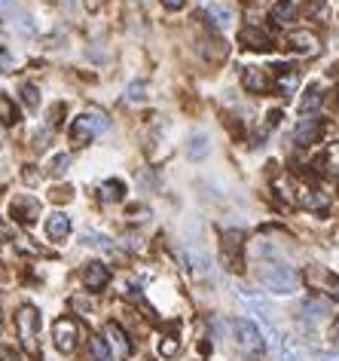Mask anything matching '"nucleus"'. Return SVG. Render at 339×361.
<instances>
[{
	"mask_svg": "<svg viewBox=\"0 0 339 361\" xmlns=\"http://www.w3.org/2000/svg\"><path fill=\"white\" fill-rule=\"evenodd\" d=\"M101 199L104 202H122V199H126V184H122L120 178L104 181L101 184Z\"/></svg>",
	"mask_w": 339,
	"mask_h": 361,
	"instance_id": "21",
	"label": "nucleus"
},
{
	"mask_svg": "<svg viewBox=\"0 0 339 361\" xmlns=\"http://www.w3.org/2000/svg\"><path fill=\"white\" fill-rule=\"evenodd\" d=\"M282 123V110H269L266 114V126H278Z\"/></svg>",
	"mask_w": 339,
	"mask_h": 361,
	"instance_id": "32",
	"label": "nucleus"
},
{
	"mask_svg": "<svg viewBox=\"0 0 339 361\" xmlns=\"http://www.w3.org/2000/svg\"><path fill=\"white\" fill-rule=\"evenodd\" d=\"M12 214H16V221H22V224H34L37 214H40V199H34V196H16V199L10 202Z\"/></svg>",
	"mask_w": 339,
	"mask_h": 361,
	"instance_id": "9",
	"label": "nucleus"
},
{
	"mask_svg": "<svg viewBox=\"0 0 339 361\" xmlns=\"http://www.w3.org/2000/svg\"><path fill=\"white\" fill-rule=\"evenodd\" d=\"M278 358L282 361H306L303 358V352L297 349V343H290V340H278Z\"/></svg>",
	"mask_w": 339,
	"mask_h": 361,
	"instance_id": "26",
	"label": "nucleus"
},
{
	"mask_svg": "<svg viewBox=\"0 0 339 361\" xmlns=\"http://www.w3.org/2000/svg\"><path fill=\"white\" fill-rule=\"evenodd\" d=\"M104 337H107L110 349H113L116 358H126L128 352H132V340H128V334L122 331L116 321H107V327H104Z\"/></svg>",
	"mask_w": 339,
	"mask_h": 361,
	"instance_id": "8",
	"label": "nucleus"
},
{
	"mask_svg": "<svg viewBox=\"0 0 339 361\" xmlns=\"http://www.w3.org/2000/svg\"><path fill=\"white\" fill-rule=\"evenodd\" d=\"M178 349H180V343L174 337H165L159 343V356H165V358H172V356H178Z\"/></svg>",
	"mask_w": 339,
	"mask_h": 361,
	"instance_id": "30",
	"label": "nucleus"
},
{
	"mask_svg": "<svg viewBox=\"0 0 339 361\" xmlns=\"http://www.w3.org/2000/svg\"><path fill=\"white\" fill-rule=\"evenodd\" d=\"M232 334H236L239 346H242V349H247L251 356L263 352V334H260V327L254 325V321H247V319H236V321H232Z\"/></svg>",
	"mask_w": 339,
	"mask_h": 361,
	"instance_id": "3",
	"label": "nucleus"
},
{
	"mask_svg": "<svg viewBox=\"0 0 339 361\" xmlns=\"http://www.w3.org/2000/svg\"><path fill=\"white\" fill-rule=\"evenodd\" d=\"M132 218H147V208H132Z\"/></svg>",
	"mask_w": 339,
	"mask_h": 361,
	"instance_id": "36",
	"label": "nucleus"
},
{
	"mask_svg": "<svg viewBox=\"0 0 339 361\" xmlns=\"http://www.w3.org/2000/svg\"><path fill=\"white\" fill-rule=\"evenodd\" d=\"M223 264L242 270V233H223Z\"/></svg>",
	"mask_w": 339,
	"mask_h": 361,
	"instance_id": "13",
	"label": "nucleus"
},
{
	"mask_svg": "<svg viewBox=\"0 0 339 361\" xmlns=\"http://www.w3.org/2000/svg\"><path fill=\"white\" fill-rule=\"evenodd\" d=\"M89 346H92L95 361H113V358H116L113 349H110V343H107L104 337H92V340H89Z\"/></svg>",
	"mask_w": 339,
	"mask_h": 361,
	"instance_id": "25",
	"label": "nucleus"
},
{
	"mask_svg": "<svg viewBox=\"0 0 339 361\" xmlns=\"http://www.w3.org/2000/svg\"><path fill=\"white\" fill-rule=\"evenodd\" d=\"M107 129H110V120L101 114V110H86V114L77 116L74 126H70V141L80 147V144H86L89 138L107 132Z\"/></svg>",
	"mask_w": 339,
	"mask_h": 361,
	"instance_id": "2",
	"label": "nucleus"
},
{
	"mask_svg": "<svg viewBox=\"0 0 339 361\" xmlns=\"http://www.w3.org/2000/svg\"><path fill=\"white\" fill-rule=\"evenodd\" d=\"M18 120H22V114H18L16 101H12L10 95H0V123H3V126H16Z\"/></svg>",
	"mask_w": 339,
	"mask_h": 361,
	"instance_id": "20",
	"label": "nucleus"
},
{
	"mask_svg": "<svg viewBox=\"0 0 339 361\" xmlns=\"http://www.w3.org/2000/svg\"><path fill=\"white\" fill-rule=\"evenodd\" d=\"M46 233H49V239H55V242H62L64 236L70 233V218L64 212H55V214H49L46 218Z\"/></svg>",
	"mask_w": 339,
	"mask_h": 361,
	"instance_id": "17",
	"label": "nucleus"
},
{
	"mask_svg": "<svg viewBox=\"0 0 339 361\" xmlns=\"http://www.w3.org/2000/svg\"><path fill=\"white\" fill-rule=\"evenodd\" d=\"M205 18L214 25V28H226V25H230V18H232V12L226 10L223 3H208L205 6Z\"/></svg>",
	"mask_w": 339,
	"mask_h": 361,
	"instance_id": "18",
	"label": "nucleus"
},
{
	"mask_svg": "<svg viewBox=\"0 0 339 361\" xmlns=\"http://www.w3.org/2000/svg\"><path fill=\"white\" fill-rule=\"evenodd\" d=\"M299 206L309 208V212H315V214H321V218L330 212V199L321 193V190H303V196H299Z\"/></svg>",
	"mask_w": 339,
	"mask_h": 361,
	"instance_id": "15",
	"label": "nucleus"
},
{
	"mask_svg": "<svg viewBox=\"0 0 339 361\" xmlns=\"http://www.w3.org/2000/svg\"><path fill=\"white\" fill-rule=\"evenodd\" d=\"M6 68H10V52L0 49V71H6Z\"/></svg>",
	"mask_w": 339,
	"mask_h": 361,
	"instance_id": "33",
	"label": "nucleus"
},
{
	"mask_svg": "<svg viewBox=\"0 0 339 361\" xmlns=\"http://www.w3.org/2000/svg\"><path fill=\"white\" fill-rule=\"evenodd\" d=\"M275 68V92L278 95H293L299 86V74L290 64H272Z\"/></svg>",
	"mask_w": 339,
	"mask_h": 361,
	"instance_id": "12",
	"label": "nucleus"
},
{
	"mask_svg": "<svg viewBox=\"0 0 339 361\" xmlns=\"http://www.w3.org/2000/svg\"><path fill=\"white\" fill-rule=\"evenodd\" d=\"M83 282H86L89 291H104L110 282V270L104 264H98V260H92V264H86V270H83Z\"/></svg>",
	"mask_w": 339,
	"mask_h": 361,
	"instance_id": "14",
	"label": "nucleus"
},
{
	"mask_svg": "<svg viewBox=\"0 0 339 361\" xmlns=\"http://www.w3.org/2000/svg\"><path fill=\"white\" fill-rule=\"evenodd\" d=\"M306 282L312 288H318V291H324L327 297H339V279L330 270H324V266H309L306 270Z\"/></svg>",
	"mask_w": 339,
	"mask_h": 361,
	"instance_id": "6",
	"label": "nucleus"
},
{
	"mask_svg": "<svg viewBox=\"0 0 339 361\" xmlns=\"http://www.w3.org/2000/svg\"><path fill=\"white\" fill-rule=\"evenodd\" d=\"M288 49L297 52V55H315L321 49V43H318V37L312 31H293L288 37Z\"/></svg>",
	"mask_w": 339,
	"mask_h": 361,
	"instance_id": "10",
	"label": "nucleus"
},
{
	"mask_svg": "<svg viewBox=\"0 0 339 361\" xmlns=\"http://www.w3.org/2000/svg\"><path fill=\"white\" fill-rule=\"evenodd\" d=\"M324 135V123L318 120V116H303V120L293 126V141L299 144V147H309V144L321 141Z\"/></svg>",
	"mask_w": 339,
	"mask_h": 361,
	"instance_id": "5",
	"label": "nucleus"
},
{
	"mask_svg": "<svg viewBox=\"0 0 339 361\" xmlns=\"http://www.w3.org/2000/svg\"><path fill=\"white\" fill-rule=\"evenodd\" d=\"M242 83H245L247 92H254V95H266V92H269V80H266V74L260 68H245Z\"/></svg>",
	"mask_w": 339,
	"mask_h": 361,
	"instance_id": "16",
	"label": "nucleus"
},
{
	"mask_svg": "<svg viewBox=\"0 0 339 361\" xmlns=\"http://www.w3.org/2000/svg\"><path fill=\"white\" fill-rule=\"evenodd\" d=\"M22 101L28 104L31 110H37V108H40V92H37L34 83H22Z\"/></svg>",
	"mask_w": 339,
	"mask_h": 361,
	"instance_id": "27",
	"label": "nucleus"
},
{
	"mask_svg": "<svg viewBox=\"0 0 339 361\" xmlns=\"http://www.w3.org/2000/svg\"><path fill=\"white\" fill-rule=\"evenodd\" d=\"M239 43L245 46V49H251V52H269L272 46V37L266 34V31H260V28H242V34H239Z\"/></svg>",
	"mask_w": 339,
	"mask_h": 361,
	"instance_id": "11",
	"label": "nucleus"
},
{
	"mask_svg": "<svg viewBox=\"0 0 339 361\" xmlns=\"http://www.w3.org/2000/svg\"><path fill=\"white\" fill-rule=\"evenodd\" d=\"M321 361H339V352H324Z\"/></svg>",
	"mask_w": 339,
	"mask_h": 361,
	"instance_id": "35",
	"label": "nucleus"
},
{
	"mask_svg": "<svg viewBox=\"0 0 339 361\" xmlns=\"http://www.w3.org/2000/svg\"><path fill=\"white\" fill-rule=\"evenodd\" d=\"M18 334H22V343L31 352H37V334H40V312L34 306H22L18 310Z\"/></svg>",
	"mask_w": 339,
	"mask_h": 361,
	"instance_id": "4",
	"label": "nucleus"
},
{
	"mask_svg": "<svg viewBox=\"0 0 339 361\" xmlns=\"http://www.w3.org/2000/svg\"><path fill=\"white\" fill-rule=\"evenodd\" d=\"M208 153H211V141L205 135H193L190 144H187V156L190 160H205Z\"/></svg>",
	"mask_w": 339,
	"mask_h": 361,
	"instance_id": "22",
	"label": "nucleus"
},
{
	"mask_svg": "<svg viewBox=\"0 0 339 361\" xmlns=\"http://www.w3.org/2000/svg\"><path fill=\"white\" fill-rule=\"evenodd\" d=\"M321 98H324L321 86H309V89H306V95H303V101H299V110H303V114L318 110V108H321Z\"/></svg>",
	"mask_w": 339,
	"mask_h": 361,
	"instance_id": "24",
	"label": "nucleus"
},
{
	"mask_svg": "<svg viewBox=\"0 0 339 361\" xmlns=\"http://www.w3.org/2000/svg\"><path fill=\"white\" fill-rule=\"evenodd\" d=\"M162 6H165V10H172V12H178V10H184V3L187 0H159Z\"/></svg>",
	"mask_w": 339,
	"mask_h": 361,
	"instance_id": "31",
	"label": "nucleus"
},
{
	"mask_svg": "<svg viewBox=\"0 0 339 361\" xmlns=\"http://www.w3.org/2000/svg\"><path fill=\"white\" fill-rule=\"evenodd\" d=\"M52 337H55L58 352H74L77 346V321L74 319H58L52 325Z\"/></svg>",
	"mask_w": 339,
	"mask_h": 361,
	"instance_id": "7",
	"label": "nucleus"
},
{
	"mask_svg": "<svg viewBox=\"0 0 339 361\" xmlns=\"http://www.w3.org/2000/svg\"><path fill=\"white\" fill-rule=\"evenodd\" d=\"M293 12H297V3H293V0H278V3L269 10V18L275 25H288L293 18Z\"/></svg>",
	"mask_w": 339,
	"mask_h": 361,
	"instance_id": "19",
	"label": "nucleus"
},
{
	"mask_svg": "<svg viewBox=\"0 0 339 361\" xmlns=\"http://www.w3.org/2000/svg\"><path fill=\"white\" fill-rule=\"evenodd\" d=\"M144 83H128V89H126V101L128 104H138V101H144Z\"/></svg>",
	"mask_w": 339,
	"mask_h": 361,
	"instance_id": "29",
	"label": "nucleus"
},
{
	"mask_svg": "<svg viewBox=\"0 0 339 361\" xmlns=\"http://www.w3.org/2000/svg\"><path fill=\"white\" fill-rule=\"evenodd\" d=\"M68 169H70V153H58L55 160H52V166H49V175H55L58 178V175H64Z\"/></svg>",
	"mask_w": 339,
	"mask_h": 361,
	"instance_id": "28",
	"label": "nucleus"
},
{
	"mask_svg": "<svg viewBox=\"0 0 339 361\" xmlns=\"http://www.w3.org/2000/svg\"><path fill=\"white\" fill-rule=\"evenodd\" d=\"M330 337H334V343L339 346V319L334 321V327H330Z\"/></svg>",
	"mask_w": 339,
	"mask_h": 361,
	"instance_id": "34",
	"label": "nucleus"
},
{
	"mask_svg": "<svg viewBox=\"0 0 339 361\" xmlns=\"http://www.w3.org/2000/svg\"><path fill=\"white\" fill-rule=\"evenodd\" d=\"M299 310H303L306 319H321L324 312L330 310V303H327V300H321V297H309V300H303V306H299Z\"/></svg>",
	"mask_w": 339,
	"mask_h": 361,
	"instance_id": "23",
	"label": "nucleus"
},
{
	"mask_svg": "<svg viewBox=\"0 0 339 361\" xmlns=\"http://www.w3.org/2000/svg\"><path fill=\"white\" fill-rule=\"evenodd\" d=\"M260 282H263V288H269L272 294H293L299 288L297 273H293L288 264H278V260H269V264L260 270Z\"/></svg>",
	"mask_w": 339,
	"mask_h": 361,
	"instance_id": "1",
	"label": "nucleus"
}]
</instances>
